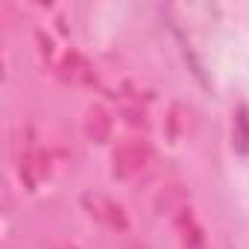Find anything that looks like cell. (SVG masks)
I'll return each instance as SVG.
<instances>
[{"mask_svg": "<svg viewBox=\"0 0 249 249\" xmlns=\"http://www.w3.org/2000/svg\"><path fill=\"white\" fill-rule=\"evenodd\" d=\"M114 161H117V173H120V176H129V173H138V170L147 167L150 150H147L144 144H129V147H123V150L114 156Z\"/></svg>", "mask_w": 249, "mask_h": 249, "instance_id": "1", "label": "cell"}, {"mask_svg": "<svg viewBox=\"0 0 249 249\" xmlns=\"http://www.w3.org/2000/svg\"><path fill=\"white\" fill-rule=\"evenodd\" d=\"M94 211L91 214H97L100 220H108L111 226H123V217H120V208H114L111 202H106V199H94Z\"/></svg>", "mask_w": 249, "mask_h": 249, "instance_id": "2", "label": "cell"}, {"mask_svg": "<svg viewBox=\"0 0 249 249\" xmlns=\"http://www.w3.org/2000/svg\"><path fill=\"white\" fill-rule=\"evenodd\" d=\"M108 132V120H106V114L100 111V108H94L91 114H88V135L91 138H103Z\"/></svg>", "mask_w": 249, "mask_h": 249, "instance_id": "3", "label": "cell"}]
</instances>
